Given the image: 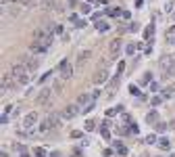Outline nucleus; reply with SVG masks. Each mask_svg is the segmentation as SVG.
Returning a JSON list of instances; mask_svg holds the SVG:
<instances>
[{
    "instance_id": "7c9ffc66",
    "label": "nucleus",
    "mask_w": 175,
    "mask_h": 157,
    "mask_svg": "<svg viewBox=\"0 0 175 157\" xmlns=\"http://www.w3.org/2000/svg\"><path fill=\"white\" fill-rule=\"evenodd\" d=\"M150 77H152L150 73H146V75L142 77V80H140V86H144V84H148V82H150Z\"/></svg>"
},
{
    "instance_id": "9b49d317",
    "label": "nucleus",
    "mask_w": 175,
    "mask_h": 157,
    "mask_svg": "<svg viewBox=\"0 0 175 157\" xmlns=\"http://www.w3.org/2000/svg\"><path fill=\"white\" fill-rule=\"evenodd\" d=\"M50 94H52V90L50 88H44L40 94H38V99H36V103L38 105H46L48 101H50Z\"/></svg>"
},
{
    "instance_id": "c756f323",
    "label": "nucleus",
    "mask_w": 175,
    "mask_h": 157,
    "mask_svg": "<svg viewBox=\"0 0 175 157\" xmlns=\"http://www.w3.org/2000/svg\"><path fill=\"white\" fill-rule=\"evenodd\" d=\"M94 126H96L94 119H88V121H85V130H88V132H90V130H94Z\"/></svg>"
},
{
    "instance_id": "bb28decb",
    "label": "nucleus",
    "mask_w": 175,
    "mask_h": 157,
    "mask_svg": "<svg viewBox=\"0 0 175 157\" xmlns=\"http://www.w3.org/2000/svg\"><path fill=\"white\" fill-rule=\"evenodd\" d=\"M100 134H102V138H106V141H109V138H111V132H109V128H106V126H102V130H100Z\"/></svg>"
},
{
    "instance_id": "4be33fe9",
    "label": "nucleus",
    "mask_w": 175,
    "mask_h": 157,
    "mask_svg": "<svg viewBox=\"0 0 175 157\" xmlns=\"http://www.w3.org/2000/svg\"><path fill=\"white\" fill-rule=\"evenodd\" d=\"M117 86H119V77L115 75V80H113V82L109 84V92H113V90H117Z\"/></svg>"
},
{
    "instance_id": "473e14b6",
    "label": "nucleus",
    "mask_w": 175,
    "mask_h": 157,
    "mask_svg": "<svg viewBox=\"0 0 175 157\" xmlns=\"http://www.w3.org/2000/svg\"><path fill=\"white\" fill-rule=\"evenodd\" d=\"M17 82H19V84H27V82H29V73H25V75H23V77H19Z\"/></svg>"
},
{
    "instance_id": "0eeeda50",
    "label": "nucleus",
    "mask_w": 175,
    "mask_h": 157,
    "mask_svg": "<svg viewBox=\"0 0 175 157\" xmlns=\"http://www.w3.org/2000/svg\"><path fill=\"white\" fill-rule=\"evenodd\" d=\"M77 113H81V107H79V105H69V107L63 111V119H73Z\"/></svg>"
},
{
    "instance_id": "f8f14e48",
    "label": "nucleus",
    "mask_w": 175,
    "mask_h": 157,
    "mask_svg": "<svg viewBox=\"0 0 175 157\" xmlns=\"http://www.w3.org/2000/svg\"><path fill=\"white\" fill-rule=\"evenodd\" d=\"M21 63L25 65V67H27V71H36V69H38V61L36 59H33V57H25V59H21Z\"/></svg>"
},
{
    "instance_id": "f3484780",
    "label": "nucleus",
    "mask_w": 175,
    "mask_h": 157,
    "mask_svg": "<svg viewBox=\"0 0 175 157\" xmlns=\"http://www.w3.org/2000/svg\"><path fill=\"white\" fill-rule=\"evenodd\" d=\"M90 57H92L90 50H79V52H77V61H79V63H85Z\"/></svg>"
},
{
    "instance_id": "a18cd8bd",
    "label": "nucleus",
    "mask_w": 175,
    "mask_h": 157,
    "mask_svg": "<svg viewBox=\"0 0 175 157\" xmlns=\"http://www.w3.org/2000/svg\"><path fill=\"white\" fill-rule=\"evenodd\" d=\"M171 44H175V40H171Z\"/></svg>"
},
{
    "instance_id": "aec40b11",
    "label": "nucleus",
    "mask_w": 175,
    "mask_h": 157,
    "mask_svg": "<svg viewBox=\"0 0 175 157\" xmlns=\"http://www.w3.org/2000/svg\"><path fill=\"white\" fill-rule=\"evenodd\" d=\"M167 128H169V126L165 124V121H159V124H156V128H154V130H156V132L161 134V132H165V130H167Z\"/></svg>"
},
{
    "instance_id": "ddd939ff",
    "label": "nucleus",
    "mask_w": 175,
    "mask_h": 157,
    "mask_svg": "<svg viewBox=\"0 0 175 157\" xmlns=\"http://www.w3.org/2000/svg\"><path fill=\"white\" fill-rule=\"evenodd\" d=\"M109 52H111L113 57H117L119 52H121V40H119V38L111 42V46H109Z\"/></svg>"
},
{
    "instance_id": "c85d7f7f",
    "label": "nucleus",
    "mask_w": 175,
    "mask_h": 157,
    "mask_svg": "<svg viewBox=\"0 0 175 157\" xmlns=\"http://www.w3.org/2000/svg\"><path fill=\"white\" fill-rule=\"evenodd\" d=\"M125 52H127V57L134 55V52H136V44H127V46H125Z\"/></svg>"
},
{
    "instance_id": "393cba45",
    "label": "nucleus",
    "mask_w": 175,
    "mask_h": 157,
    "mask_svg": "<svg viewBox=\"0 0 175 157\" xmlns=\"http://www.w3.org/2000/svg\"><path fill=\"white\" fill-rule=\"evenodd\" d=\"M117 145V151H119V155H127V147H123L121 143H115Z\"/></svg>"
},
{
    "instance_id": "2f4dec72",
    "label": "nucleus",
    "mask_w": 175,
    "mask_h": 157,
    "mask_svg": "<svg viewBox=\"0 0 175 157\" xmlns=\"http://www.w3.org/2000/svg\"><path fill=\"white\" fill-rule=\"evenodd\" d=\"M123 69H125V63H123V61H121V63L117 65V77H119L121 73H123Z\"/></svg>"
},
{
    "instance_id": "4c0bfd02",
    "label": "nucleus",
    "mask_w": 175,
    "mask_h": 157,
    "mask_svg": "<svg viewBox=\"0 0 175 157\" xmlns=\"http://www.w3.org/2000/svg\"><path fill=\"white\" fill-rule=\"evenodd\" d=\"M150 90H152V92H156V90H159V84L152 82V84H150Z\"/></svg>"
},
{
    "instance_id": "4468645a",
    "label": "nucleus",
    "mask_w": 175,
    "mask_h": 157,
    "mask_svg": "<svg viewBox=\"0 0 175 157\" xmlns=\"http://www.w3.org/2000/svg\"><path fill=\"white\" fill-rule=\"evenodd\" d=\"M163 99H175V84H169L163 90Z\"/></svg>"
},
{
    "instance_id": "a211bd4d",
    "label": "nucleus",
    "mask_w": 175,
    "mask_h": 157,
    "mask_svg": "<svg viewBox=\"0 0 175 157\" xmlns=\"http://www.w3.org/2000/svg\"><path fill=\"white\" fill-rule=\"evenodd\" d=\"M156 147H159L161 151H171V143L167 141V138H161V141H159V145H156Z\"/></svg>"
},
{
    "instance_id": "20e7f679",
    "label": "nucleus",
    "mask_w": 175,
    "mask_h": 157,
    "mask_svg": "<svg viewBox=\"0 0 175 157\" xmlns=\"http://www.w3.org/2000/svg\"><path fill=\"white\" fill-rule=\"evenodd\" d=\"M173 63H175V55H165V57H161V63H159L161 73H163V75H167V71L173 67Z\"/></svg>"
},
{
    "instance_id": "7ed1b4c3",
    "label": "nucleus",
    "mask_w": 175,
    "mask_h": 157,
    "mask_svg": "<svg viewBox=\"0 0 175 157\" xmlns=\"http://www.w3.org/2000/svg\"><path fill=\"white\" fill-rule=\"evenodd\" d=\"M58 69H60V77H63V80H71L73 77V67H71V63H69L67 59H63L58 63Z\"/></svg>"
},
{
    "instance_id": "dca6fc26",
    "label": "nucleus",
    "mask_w": 175,
    "mask_h": 157,
    "mask_svg": "<svg viewBox=\"0 0 175 157\" xmlns=\"http://www.w3.org/2000/svg\"><path fill=\"white\" fill-rule=\"evenodd\" d=\"M42 6L48 8V11H56V8H58V2H56V0H44Z\"/></svg>"
},
{
    "instance_id": "a19ab883",
    "label": "nucleus",
    "mask_w": 175,
    "mask_h": 157,
    "mask_svg": "<svg viewBox=\"0 0 175 157\" xmlns=\"http://www.w3.org/2000/svg\"><path fill=\"white\" fill-rule=\"evenodd\" d=\"M71 136H73V138H79V136H81V132H77V130H73V132H71Z\"/></svg>"
},
{
    "instance_id": "cd10ccee",
    "label": "nucleus",
    "mask_w": 175,
    "mask_h": 157,
    "mask_svg": "<svg viewBox=\"0 0 175 157\" xmlns=\"http://www.w3.org/2000/svg\"><path fill=\"white\" fill-rule=\"evenodd\" d=\"M156 143V134H148L146 136V145H154Z\"/></svg>"
},
{
    "instance_id": "b1692460",
    "label": "nucleus",
    "mask_w": 175,
    "mask_h": 157,
    "mask_svg": "<svg viewBox=\"0 0 175 157\" xmlns=\"http://www.w3.org/2000/svg\"><path fill=\"white\" fill-rule=\"evenodd\" d=\"M167 40H169V42H171V40H175V25L167 29Z\"/></svg>"
},
{
    "instance_id": "6ab92c4d",
    "label": "nucleus",
    "mask_w": 175,
    "mask_h": 157,
    "mask_svg": "<svg viewBox=\"0 0 175 157\" xmlns=\"http://www.w3.org/2000/svg\"><path fill=\"white\" fill-rule=\"evenodd\" d=\"M144 36H146L148 40H150V42H152V36H154V25H148V29L144 32Z\"/></svg>"
},
{
    "instance_id": "72a5a7b5",
    "label": "nucleus",
    "mask_w": 175,
    "mask_h": 157,
    "mask_svg": "<svg viewBox=\"0 0 175 157\" xmlns=\"http://www.w3.org/2000/svg\"><path fill=\"white\" fill-rule=\"evenodd\" d=\"M52 32L54 34H63V25H52Z\"/></svg>"
},
{
    "instance_id": "2eb2a0df",
    "label": "nucleus",
    "mask_w": 175,
    "mask_h": 157,
    "mask_svg": "<svg viewBox=\"0 0 175 157\" xmlns=\"http://www.w3.org/2000/svg\"><path fill=\"white\" fill-rule=\"evenodd\" d=\"M146 124H159V111L146 113Z\"/></svg>"
},
{
    "instance_id": "e433bc0d",
    "label": "nucleus",
    "mask_w": 175,
    "mask_h": 157,
    "mask_svg": "<svg viewBox=\"0 0 175 157\" xmlns=\"http://www.w3.org/2000/svg\"><path fill=\"white\" fill-rule=\"evenodd\" d=\"M119 11H121V8H109V15H113V17H117V15H119Z\"/></svg>"
},
{
    "instance_id": "9d476101",
    "label": "nucleus",
    "mask_w": 175,
    "mask_h": 157,
    "mask_svg": "<svg viewBox=\"0 0 175 157\" xmlns=\"http://www.w3.org/2000/svg\"><path fill=\"white\" fill-rule=\"evenodd\" d=\"M29 52H31V55H46L48 46L46 44H40V42H33V44L29 46Z\"/></svg>"
},
{
    "instance_id": "f03ea898",
    "label": "nucleus",
    "mask_w": 175,
    "mask_h": 157,
    "mask_svg": "<svg viewBox=\"0 0 175 157\" xmlns=\"http://www.w3.org/2000/svg\"><path fill=\"white\" fill-rule=\"evenodd\" d=\"M58 119H60V115H56V113H50V115H46V117L42 119L40 130H42V132H48V130L56 128V126H58Z\"/></svg>"
},
{
    "instance_id": "5701e85b",
    "label": "nucleus",
    "mask_w": 175,
    "mask_h": 157,
    "mask_svg": "<svg viewBox=\"0 0 175 157\" xmlns=\"http://www.w3.org/2000/svg\"><path fill=\"white\" fill-rule=\"evenodd\" d=\"M121 111H123V107L119 105V107H115V109H109V111H106V115L111 117V115H117V113H121Z\"/></svg>"
},
{
    "instance_id": "79ce46f5",
    "label": "nucleus",
    "mask_w": 175,
    "mask_h": 157,
    "mask_svg": "<svg viewBox=\"0 0 175 157\" xmlns=\"http://www.w3.org/2000/svg\"><path fill=\"white\" fill-rule=\"evenodd\" d=\"M77 4V0H69V6H75Z\"/></svg>"
},
{
    "instance_id": "58836bf2",
    "label": "nucleus",
    "mask_w": 175,
    "mask_h": 157,
    "mask_svg": "<svg viewBox=\"0 0 175 157\" xmlns=\"http://www.w3.org/2000/svg\"><path fill=\"white\" fill-rule=\"evenodd\" d=\"M50 75H52V71H46V73H44V75L40 77V82H44V80H46V77H50Z\"/></svg>"
},
{
    "instance_id": "412c9836",
    "label": "nucleus",
    "mask_w": 175,
    "mask_h": 157,
    "mask_svg": "<svg viewBox=\"0 0 175 157\" xmlns=\"http://www.w3.org/2000/svg\"><path fill=\"white\" fill-rule=\"evenodd\" d=\"M96 27H98V32H102V34H104V32L109 29V23H104V21H98V23H96Z\"/></svg>"
},
{
    "instance_id": "49530a36",
    "label": "nucleus",
    "mask_w": 175,
    "mask_h": 157,
    "mask_svg": "<svg viewBox=\"0 0 175 157\" xmlns=\"http://www.w3.org/2000/svg\"><path fill=\"white\" fill-rule=\"evenodd\" d=\"M173 21H175V13H173Z\"/></svg>"
},
{
    "instance_id": "a878e982",
    "label": "nucleus",
    "mask_w": 175,
    "mask_h": 157,
    "mask_svg": "<svg viewBox=\"0 0 175 157\" xmlns=\"http://www.w3.org/2000/svg\"><path fill=\"white\" fill-rule=\"evenodd\" d=\"M33 153H36V157H46V151H44L42 147H36V149H33Z\"/></svg>"
},
{
    "instance_id": "39448f33",
    "label": "nucleus",
    "mask_w": 175,
    "mask_h": 157,
    "mask_svg": "<svg viewBox=\"0 0 175 157\" xmlns=\"http://www.w3.org/2000/svg\"><path fill=\"white\" fill-rule=\"evenodd\" d=\"M94 103V97H92V92H83V94H79V97H77V103L75 105H79L81 107V111L88 107V105H92Z\"/></svg>"
},
{
    "instance_id": "de8ad7c7",
    "label": "nucleus",
    "mask_w": 175,
    "mask_h": 157,
    "mask_svg": "<svg viewBox=\"0 0 175 157\" xmlns=\"http://www.w3.org/2000/svg\"><path fill=\"white\" fill-rule=\"evenodd\" d=\"M171 157H175V153H171Z\"/></svg>"
},
{
    "instance_id": "37998d69",
    "label": "nucleus",
    "mask_w": 175,
    "mask_h": 157,
    "mask_svg": "<svg viewBox=\"0 0 175 157\" xmlns=\"http://www.w3.org/2000/svg\"><path fill=\"white\" fill-rule=\"evenodd\" d=\"M50 157H60V153H58V151H54V153H52Z\"/></svg>"
},
{
    "instance_id": "6e6552de",
    "label": "nucleus",
    "mask_w": 175,
    "mask_h": 157,
    "mask_svg": "<svg viewBox=\"0 0 175 157\" xmlns=\"http://www.w3.org/2000/svg\"><path fill=\"white\" fill-rule=\"evenodd\" d=\"M109 75H111V73H109V69H98V71L94 73L92 82H94V84H104V82L109 80Z\"/></svg>"
},
{
    "instance_id": "ea45409f",
    "label": "nucleus",
    "mask_w": 175,
    "mask_h": 157,
    "mask_svg": "<svg viewBox=\"0 0 175 157\" xmlns=\"http://www.w3.org/2000/svg\"><path fill=\"white\" fill-rule=\"evenodd\" d=\"M129 92L131 94H138V86H129Z\"/></svg>"
},
{
    "instance_id": "423d86ee",
    "label": "nucleus",
    "mask_w": 175,
    "mask_h": 157,
    "mask_svg": "<svg viewBox=\"0 0 175 157\" xmlns=\"http://www.w3.org/2000/svg\"><path fill=\"white\" fill-rule=\"evenodd\" d=\"M25 73H29V71H27V67H25L23 63H15V65L11 67V75L17 77V80H19V77H23Z\"/></svg>"
},
{
    "instance_id": "f257e3e1",
    "label": "nucleus",
    "mask_w": 175,
    "mask_h": 157,
    "mask_svg": "<svg viewBox=\"0 0 175 157\" xmlns=\"http://www.w3.org/2000/svg\"><path fill=\"white\" fill-rule=\"evenodd\" d=\"M33 40L40 42V44L50 46V44H52V40H54V32H52V25H50V27H38L36 32H33Z\"/></svg>"
},
{
    "instance_id": "1a4fd4ad",
    "label": "nucleus",
    "mask_w": 175,
    "mask_h": 157,
    "mask_svg": "<svg viewBox=\"0 0 175 157\" xmlns=\"http://www.w3.org/2000/svg\"><path fill=\"white\" fill-rule=\"evenodd\" d=\"M36 124H38V113L36 111H31L23 117V128H33Z\"/></svg>"
},
{
    "instance_id": "c9c22d12",
    "label": "nucleus",
    "mask_w": 175,
    "mask_h": 157,
    "mask_svg": "<svg viewBox=\"0 0 175 157\" xmlns=\"http://www.w3.org/2000/svg\"><path fill=\"white\" fill-rule=\"evenodd\" d=\"M161 101H163V97H152L150 103H152V105H161Z\"/></svg>"
},
{
    "instance_id": "f704fd0d",
    "label": "nucleus",
    "mask_w": 175,
    "mask_h": 157,
    "mask_svg": "<svg viewBox=\"0 0 175 157\" xmlns=\"http://www.w3.org/2000/svg\"><path fill=\"white\" fill-rule=\"evenodd\" d=\"M94 107H96V101H94V103H92V105H88V107H85V109H83V111H81V113H90V111H92V109H94Z\"/></svg>"
},
{
    "instance_id": "c03bdc74",
    "label": "nucleus",
    "mask_w": 175,
    "mask_h": 157,
    "mask_svg": "<svg viewBox=\"0 0 175 157\" xmlns=\"http://www.w3.org/2000/svg\"><path fill=\"white\" fill-rule=\"evenodd\" d=\"M21 157H29V155H27V153H21Z\"/></svg>"
}]
</instances>
